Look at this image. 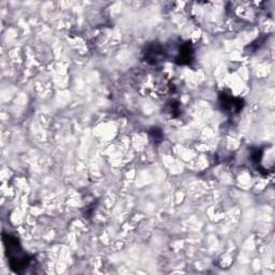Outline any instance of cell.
Segmentation results:
<instances>
[{
	"label": "cell",
	"instance_id": "1",
	"mask_svg": "<svg viewBox=\"0 0 275 275\" xmlns=\"http://www.w3.org/2000/svg\"><path fill=\"white\" fill-rule=\"evenodd\" d=\"M6 254L11 269L16 273H22L30 263V258L23 251L18 240L9 234H4Z\"/></svg>",
	"mask_w": 275,
	"mask_h": 275
},
{
	"label": "cell",
	"instance_id": "2",
	"mask_svg": "<svg viewBox=\"0 0 275 275\" xmlns=\"http://www.w3.org/2000/svg\"><path fill=\"white\" fill-rule=\"evenodd\" d=\"M219 101L222 107V110L226 111V113L237 114L243 109V100L241 98L233 97L231 95H227L222 93L219 95Z\"/></svg>",
	"mask_w": 275,
	"mask_h": 275
},
{
	"label": "cell",
	"instance_id": "3",
	"mask_svg": "<svg viewBox=\"0 0 275 275\" xmlns=\"http://www.w3.org/2000/svg\"><path fill=\"white\" fill-rule=\"evenodd\" d=\"M145 60L152 65H156L165 58V51L158 43H153L146 47Z\"/></svg>",
	"mask_w": 275,
	"mask_h": 275
},
{
	"label": "cell",
	"instance_id": "4",
	"mask_svg": "<svg viewBox=\"0 0 275 275\" xmlns=\"http://www.w3.org/2000/svg\"><path fill=\"white\" fill-rule=\"evenodd\" d=\"M193 59V48L189 43H183L176 56V62L179 65H189Z\"/></svg>",
	"mask_w": 275,
	"mask_h": 275
},
{
	"label": "cell",
	"instance_id": "5",
	"mask_svg": "<svg viewBox=\"0 0 275 275\" xmlns=\"http://www.w3.org/2000/svg\"><path fill=\"white\" fill-rule=\"evenodd\" d=\"M152 134H154V135H151L152 136V139H154L155 142H160L162 140V132L160 131L159 128H153L152 129Z\"/></svg>",
	"mask_w": 275,
	"mask_h": 275
}]
</instances>
